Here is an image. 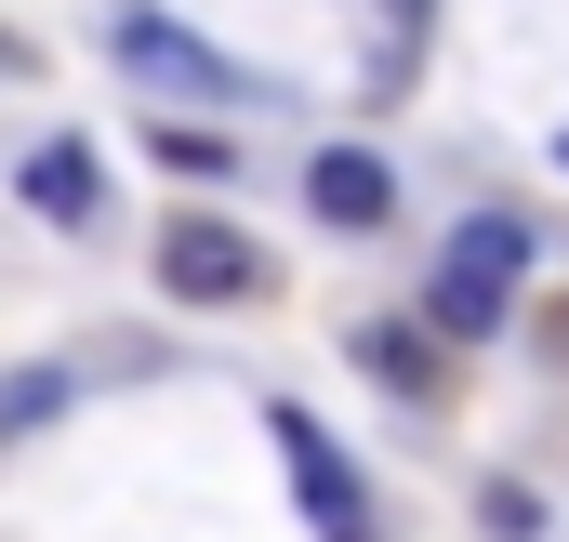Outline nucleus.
<instances>
[{
  "label": "nucleus",
  "instance_id": "obj_1",
  "mask_svg": "<svg viewBox=\"0 0 569 542\" xmlns=\"http://www.w3.org/2000/svg\"><path fill=\"white\" fill-rule=\"evenodd\" d=\"M517 278H530V225H517V212H477V225H463V239L437 252V291H425V318L450 331V344H477V331H503Z\"/></svg>",
  "mask_w": 569,
  "mask_h": 542
},
{
  "label": "nucleus",
  "instance_id": "obj_2",
  "mask_svg": "<svg viewBox=\"0 0 569 542\" xmlns=\"http://www.w3.org/2000/svg\"><path fill=\"white\" fill-rule=\"evenodd\" d=\"M107 53H120L133 80H159V93H199V107H239V93H252L212 40H186V27H172V13H146V0H133V13H107Z\"/></svg>",
  "mask_w": 569,
  "mask_h": 542
},
{
  "label": "nucleus",
  "instance_id": "obj_3",
  "mask_svg": "<svg viewBox=\"0 0 569 542\" xmlns=\"http://www.w3.org/2000/svg\"><path fill=\"white\" fill-rule=\"evenodd\" d=\"M159 291H172V304H239V291H266V252H252V225H212V212L159 225Z\"/></svg>",
  "mask_w": 569,
  "mask_h": 542
},
{
  "label": "nucleus",
  "instance_id": "obj_4",
  "mask_svg": "<svg viewBox=\"0 0 569 542\" xmlns=\"http://www.w3.org/2000/svg\"><path fill=\"white\" fill-rule=\"evenodd\" d=\"M266 436H279L291 490H305V516H318V542H371V490H358V463L318 436V410H266Z\"/></svg>",
  "mask_w": 569,
  "mask_h": 542
},
{
  "label": "nucleus",
  "instance_id": "obj_5",
  "mask_svg": "<svg viewBox=\"0 0 569 542\" xmlns=\"http://www.w3.org/2000/svg\"><path fill=\"white\" fill-rule=\"evenodd\" d=\"M305 199H318V225H345V239H385V212H398V172H385L371 145H331V159L305 172Z\"/></svg>",
  "mask_w": 569,
  "mask_h": 542
},
{
  "label": "nucleus",
  "instance_id": "obj_6",
  "mask_svg": "<svg viewBox=\"0 0 569 542\" xmlns=\"http://www.w3.org/2000/svg\"><path fill=\"white\" fill-rule=\"evenodd\" d=\"M13 185H27V212H53V225H93V212H107V172H93V145H67V133L40 145Z\"/></svg>",
  "mask_w": 569,
  "mask_h": 542
},
{
  "label": "nucleus",
  "instance_id": "obj_7",
  "mask_svg": "<svg viewBox=\"0 0 569 542\" xmlns=\"http://www.w3.org/2000/svg\"><path fill=\"white\" fill-rule=\"evenodd\" d=\"M425 331H437V318H358V371H371V384H398V398H437L450 371H437Z\"/></svg>",
  "mask_w": 569,
  "mask_h": 542
},
{
  "label": "nucleus",
  "instance_id": "obj_8",
  "mask_svg": "<svg viewBox=\"0 0 569 542\" xmlns=\"http://www.w3.org/2000/svg\"><path fill=\"white\" fill-rule=\"evenodd\" d=\"M53 410H67V371H0V450H13V436H40Z\"/></svg>",
  "mask_w": 569,
  "mask_h": 542
},
{
  "label": "nucleus",
  "instance_id": "obj_9",
  "mask_svg": "<svg viewBox=\"0 0 569 542\" xmlns=\"http://www.w3.org/2000/svg\"><path fill=\"white\" fill-rule=\"evenodd\" d=\"M411 53H425V0H385V67H371V93H398Z\"/></svg>",
  "mask_w": 569,
  "mask_h": 542
},
{
  "label": "nucleus",
  "instance_id": "obj_10",
  "mask_svg": "<svg viewBox=\"0 0 569 542\" xmlns=\"http://www.w3.org/2000/svg\"><path fill=\"white\" fill-rule=\"evenodd\" d=\"M543 344H557V358H569V291H557V304H543Z\"/></svg>",
  "mask_w": 569,
  "mask_h": 542
},
{
  "label": "nucleus",
  "instance_id": "obj_11",
  "mask_svg": "<svg viewBox=\"0 0 569 542\" xmlns=\"http://www.w3.org/2000/svg\"><path fill=\"white\" fill-rule=\"evenodd\" d=\"M557 172H569V133H557Z\"/></svg>",
  "mask_w": 569,
  "mask_h": 542
}]
</instances>
